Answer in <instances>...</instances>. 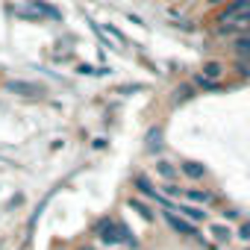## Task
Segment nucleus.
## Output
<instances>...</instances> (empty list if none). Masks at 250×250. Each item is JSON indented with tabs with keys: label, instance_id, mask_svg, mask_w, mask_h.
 Wrapping results in <instances>:
<instances>
[{
	"label": "nucleus",
	"instance_id": "1",
	"mask_svg": "<svg viewBox=\"0 0 250 250\" xmlns=\"http://www.w3.org/2000/svg\"><path fill=\"white\" fill-rule=\"evenodd\" d=\"M6 88H9V91H15V94H24V97L44 94V88H42V85H36V83H21V80H12V83H6Z\"/></svg>",
	"mask_w": 250,
	"mask_h": 250
},
{
	"label": "nucleus",
	"instance_id": "2",
	"mask_svg": "<svg viewBox=\"0 0 250 250\" xmlns=\"http://www.w3.org/2000/svg\"><path fill=\"white\" fill-rule=\"evenodd\" d=\"M165 221H168L177 232H183V235H197V227H194L191 221H186V218H177L174 212H165Z\"/></svg>",
	"mask_w": 250,
	"mask_h": 250
},
{
	"label": "nucleus",
	"instance_id": "3",
	"mask_svg": "<svg viewBox=\"0 0 250 250\" xmlns=\"http://www.w3.org/2000/svg\"><path fill=\"white\" fill-rule=\"evenodd\" d=\"M133 183H136V188H139V191H142L145 197H156V200H159V194H156V188L150 186V180H147L145 174H136V177H133Z\"/></svg>",
	"mask_w": 250,
	"mask_h": 250
},
{
	"label": "nucleus",
	"instance_id": "4",
	"mask_svg": "<svg viewBox=\"0 0 250 250\" xmlns=\"http://www.w3.org/2000/svg\"><path fill=\"white\" fill-rule=\"evenodd\" d=\"M180 212H183V215H186V221H191V224L206 221V212H203V209H197V206H186V203H180Z\"/></svg>",
	"mask_w": 250,
	"mask_h": 250
},
{
	"label": "nucleus",
	"instance_id": "5",
	"mask_svg": "<svg viewBox=\"0 0 250 250\" xmlns=\"http://www.w3.org/2000/svg\"><path fill=\"white\" fill-rule=\"evenodd\" d=\"M180 168H183V174H186L188 180H203V174H206V168L197 165V162H186V165H180Z\"/></svg>",
	"mask_w": 250,
	"mask_h": 250
},
{
	"label": "nucleus",
	"instance_id": "6",
	"mask_svg": "<svg viewBox=\"0 0 250 250\" xmlns=\"http://www.w3.org/2000/svg\"><path fill=\"white\" fill-rule=\"evenodd\" d=\"M203 77L206 80H221L224 77V65L221 62H206L203 65Z\"/></svg>",
	"mask_w": 250,
	"mask_h": 250
},
{
	"label": "nucleus",
	"instance_id": "7",
	"mask_svg": "<svg viewBox=\"0 0 250 250\" xmlns=\"http://www.w3.org/2000/svg\"><path fill=\"white\" fill-rule=\"evenodd\" d=\"M156 174H159L162 180H168V183H171V180L177 177V168H174L171 162H156Z\"/></svg>",
	"mask_w": 250,
	"mask_h": 250
},
{
	"label": "nucleus",
	"instance_id": "8",
	"mask_svg": "<svg viewBox=\"0 0 250 250\" xmlns=\"http://www.w3.org/2000/svg\"><path fill=\"white\" fill-rule=\"evenodd\" d=\"M186 197L194 200V203H212V191H200V188H188Z\"/></svg>",
	"mask_w": 250,
	"mask_h": 250
},
{
	"label": "nucleus",
	"instance_id": "9",
	"mask_svg": "<svg viewBox=\"0 0 250 250\" xmlns=\"http://www.w3.org/2000/svg\"><path fill=\"white\" fill-rule=\"evenodd\" d=\"M232 47H235L238 53L250 56V36H235V39H232Z\"/></svg>",
	"mask_w": 250,
	"mask_h": 250
},
{
	"label": "nucleus",
	"instance_id": "10",
	"mask_svg": "<svg viewBox=\"0 0 250 250\" xmlns=\"http://www.w3.org/2000/svg\"><path fill=\"white\" fill-rule=\"evenodd\" d=\"M197 85H200L203 91H218V88H221V83H218V80H206L203 74L197 77Z\"/></svg>",
	"mask_w": 250,
	"mask_h": 250
},
{
	"label": "nucleus",
	"instance_id": "11",
	"mask_svg": "<svg viewBox=\"0 0 250 250\" xmlns=\"http://www.w3.org/2000/svg\"><path fill=\"white\" fill-rule=\"evenodd\" d=\"M130 203H133V206H136V209H139V212H142V215H145V218H147V221H150V218H153V212H150V209H147V206H145V203H142V200H139V197H136V200H130Z\"/></svg>",
	"mask_w": 250,
	"mask_h": 250
},
{
	"label": "nucleus",
	"instance_id": "12",
	"mask_svg": "<svg viewBox=\"0 0 250 250\" xmlns=\"http://www.w3.org/2000/svg\"><path fill=\"white\" fill-rule=\"evenodd\" d=\"M162 191H165L168 197H180V188H177L174 183H165V186H162Z\"/></svg>",
	"mask_w": 250,
	"mask_h": 250
},
{
	"label": "nucleus",
	"instance_id": "13",
	"mask_svg": "<svg viewBox=\"0 0 250 250\" xmlns=\"http://www.w3.org/2000/svg\"><path fill=\"white\" fill-rule=\"evenodd\" d=\"M212 235L221 238V241H227V238H229V229H224V227H212Z\"/></svg>",
	"mask_w": 250,
	"mask_h": 250
},
{
	"label": "nucleus",
	"instance_id": "14",
	"mask_svg": "<svg viewBox=\"0 0 250 250\" xmlns=\"http://www.w3.org/2000/svg\"><path fill=\"white\" fill-rule=\"evenodd\" d=\"M238 235H241L244 241H250V221H247V224H241V229H238Z\"/></svg>",
	"mask_w": 250,
	"mask_h": 250
},
{
	"label": "nucleus",
	"instance_id": "15",
	"mask_svg": "<svg viewBox=\"0 0 250 250\" xmlns=\"http://www.w3.org/2000/svg\"><path fill=\"white\" fill-rule=\"evenodd\" d=\"M80 250H91V247H80Z\"/></svg>",
	"mask_w": 250,
	"mask_h": 250
},
{
	"label": "nucleus",
	"instance_id": "16",
	"mask_svg": "<svg viewBox=\"0 0 250 250\" xmlns=\"http://www.w3.org/2000/svg\"><path fill=\"white\" fill-rule=\"evenodd\" d=\"M209 3H218V0H209Z\"/></svg>",
	"mask_w": 250,
	"mask_h": 250
},
{
	"label": "nucleus",
	"instance_id": "17",
	"mask_svg": "<svg viewBox=\"0 0 250 250\" xmlns=\"http://www.w3.org/2000/svg\"><path fill=\"white\" fill-rule=\"evenodd\" d=\"M247 250H250V247H247Z\"/></svg>",
	"mask_w": 250,
	"mask_h": 250
}]
</instances>
